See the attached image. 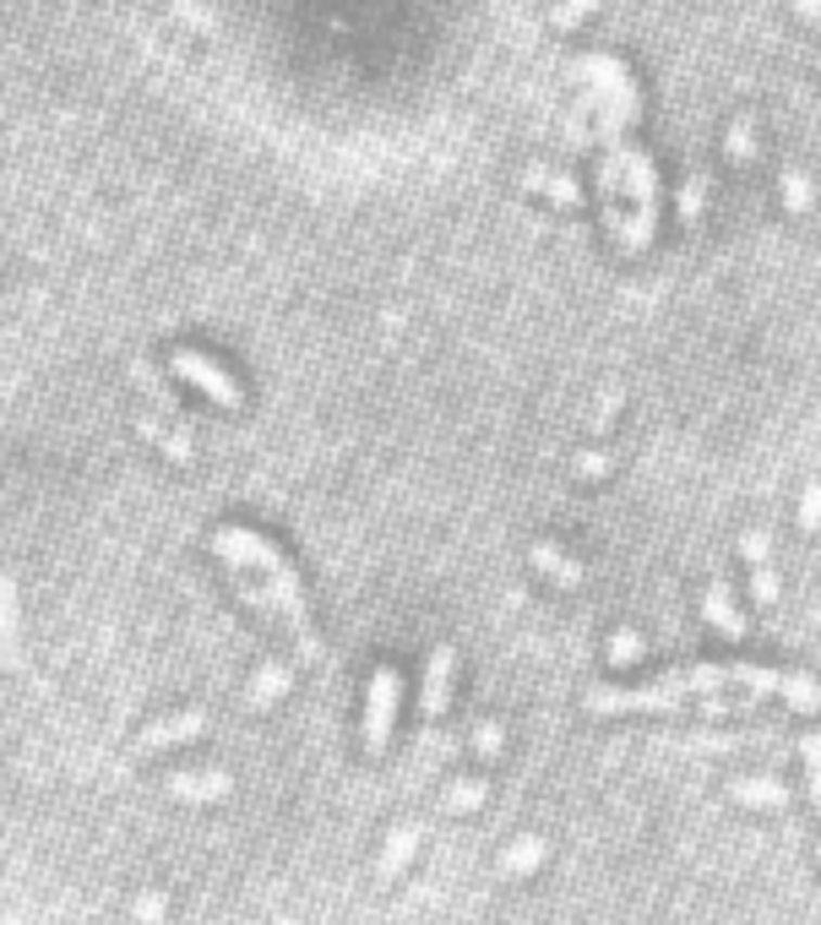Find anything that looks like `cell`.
I'll list each match as a JSON object with an SVG mask.
<instances>
[{
  "instance_id": "1",
  "label": "cell",
  "mask_w": 821,
  "mask_h": 925,
  "mask_svg": "<svg viewBox=\"0 0 821 925\" xmlns=\"http://www.w3.org/2000/svg\"><path fill=\"white\" fill-rule=\"evenodd\" d=\"M213 550H218V561H229V572H234L267 610H278V621L294 632L299 654H305V659H321V643H316V632H310V599H305V583H299L294 561H288L261 529H245V523H218Z\"/></svg>"
},
{
  "instance_id": "2",
  "label": "cell",
  "mask_w": 821,
  "mask_h": 925,
  "mask_svg": "<svg viewBox=\"0 0 821 925\" xmlns=\"http://www.w3.org/2000/svg\"><path fill=\"white\" fill-rule=\"evenodd\" d=\"M397 708H402V675H397V664H375L370 686H364V724H359L370 757H386L392 730H397Z\"/></svg>"
},
{
  "instance_id": "3",
  "label": "cell",
  "mask_w": 821,
  "mask_h": 925,
  "mask_svg": "<svg viewBox=\"0 0 821 925\" xmlns=\"http://www.w3.org/2000/svg\"><path fill=\"white\" fill-rule=\"evenodd\" d=\"M169 370H175L180 381H191L202 397H213L218 408H229V414H234V408H245V392H240V381H234V376H229L218 359H207L202 349H175V354H169Z\"/></svg>"
},
{
  "instance_id": "4",
  "label": "cell",
  "mask_w": 821,
  "mask_h": 925,
  "mask_svg": "<svg viewBox=\"0 0 821 925\" xmlns=\"http://www.w3.org/2000/svg\"><path fill=\"white\" fill-rule=\"evenodd\" d=\"M696 616H702L723 643H745V637H751V621H745V610H740V594H734L729 572H713V578H707V588L696 594Z\"/></svg>"
},
{
  "instance_id": "5",
  "label": "cell",
  "mask_w": 821,
  "mask_h": 925,
  "mask_svg": "<svg viewBox=\"0 0 821 925\" xmlns=\"http://www.w3.org/2000/svg\"><path fill=\"white\" fill-rule=\"evenodd\" d=\"M452 675H458V648H436L431 654V664H425V692H420V708H425V719H441L447 713V702H452Z\"/></svg>"
},
{
  "instance_id": "6",
  "label": "cell",
  "mask_w": 821,
  "mask_h": 925,
  "mask_svg": "<svg viewBox=\"0 0 821 925\" xmlns=\"http://www.w3.org/2000/svg\"><path fill=\"white\" fill-rule=\"evenodd\" d=\"M528 567L539 572V578H550L555 588H582L588 583V572H582V561L577 556H566L561 545H550V540H539V545H528Z\"/></svg>"
},
{
  "instance_id": "7",
  "label": "cell",
  "mask_w": 821,
  "mask_h": 925,
  "mask_svg": "<svg viewBox=\"0 0 821 925\" xmlns=\"http://www.w3.org/2000/svg\"><path fill=\"white\" fill-rule=\"evenodd\" d=\"M729 800L745 806V811H783L788 806V784L772 778V773H740L729 784Z\"/></svg>"
},
{
  "instance_id": "8",
  "label": "cell",
  "mask_w": 821,
  "mask_h": 925,
  "mask_svg": "<svg viewBox=\"0 0 821 925\" xmlns=\"http://www.w3.org/2000/svg\"><path fill=\"white\" fill-rule=\"evenodd\" d=\"M207 730V713H180V719H158V724H147L142 735H137V757H153V751H164V746H180V740H196Z\"/></svg>"
},
{
  "instance_id": "9",
  "label": "cell",
  "mask_w": 821,
  "mask_h": 925,
  "mask_svg": "<svg viewBox=\"0 0 821 925\" xmlns=\"http://www.w3.org/2000/svg\"><path fill=\"white\" fill-rule=\"evenodd\" d=\"M778 202H783V213L805 218V213L816 207V180H810V169H799V164H778Z\"/></svg>"
},
{
  "instance_id": "10",
  "label": "cell",
  "mask_w": 821,
  "mask_h": 925,
  "mask_svg": "<svg viewBox=\"0 0 821 925\" xmlns=\"http://www.w3.org/2000/svg\"><path fill=\"white\" fill-rule=\"evenodd\" d=\"M169 795H175V800H191V806L223 800V795H229V773H218V768H207V773H175V778H169Z\"/></svg>"
},
{
  "instance_id": "11",
  "label": "cell",
  "mask_w": 821,
  "mask_h": 925,
  "mask_svg": "<svg viewBox=\"0 0 821 925\" xmlns=\"http://www.w3.org/2000/svg\"><path fill=\"white\" fill-rule=\"evenodd\" d=\"M420 854V827H397L386 844H381V860H375V871L392 882V876H402L408 871V860Z\"/></svg>"
},
{
  "instance_id": "12",
  "label": "cell",
  "mask_w": 821,
  "mask_h": 925,
  "mask_svg": "<svg viewBox=\"0 0 821 925\" xmlns=\"http://www.w3.org/2000/svg\"><path fill=\"white\" fill-rule=\"evenodd\" d=\"M523 186H528V191H544V197H555V202H566V207L582 202L577 180L561 175V169H550V164H528V169H523Z\"/></svg>"
},
{
  "instance_id": "13",
  "label": "cell",
  "mask_w": 821,
  "mask_h": 925,
  "mask_svg": "<svg viewBox=\"0 0 821 925\" xmlns=\"http://www.w3.org/2000/svg\"><path fill=\"white\" fill-rule=\"evenodd\" d=\"M761 153V137H756V115H734L723 126V159L729 164H751Z\"/></svg>"
},
{
  "instance_id": "14",
  "label": "cell",
  "mask_w": 821,
  "mask_h": 925,
  "mask_svg": "<svg viewBox=\"0 0 821 925\" xmlns=\"http://www.w3.org/2000/svg\"><path fill=\"white\" fill-rule=\"evenodd\" d=\"M544 860H550V844H544V838H517V844L501 854V876H534Z\"/></svg>"
},
{
  "instance_id": "15",
  "label": "cell",
  "mask_w": 821,
  "mask_h": 925,
  "mask_svg": "<svg viewBox=\"0 0 821 925\" xmlns=\"http://www.w3.org/2000/svg\"><path fill=\"white\" fill-rule=\"evenodd\" d=\"M490 800V778H452L441 795V811H479Z\"/></svg>"
},
{
  "instance_id": "16",
  "label": "cell",
  "mask_w": 821,
  "mask_h": 925,
  "mask_svg": "<svg viewBox=\"0 0 821 925\" xmlns=\"http://www.w3.org/2000/svg\"><path fill=\"white\" fill-rule=\"evenodd\" d=\"M604 654H610V664H642L647 659V637L642 632H615Z\"/></svg>"
},
{
  "instance_id": "17",
  "label": "cell",
  "mask_w": 821,
  "mask_h": 925,
  "mask_svg": "<svg viewBox=\"0 0 821 925\" xmlns=\"http://www.w3.org/2000/svg\"><path fill=\"white\" fill-rule=\"evenodd\" d=\"M474 751H479L485 762H496V757H506V724H496V719H485V724H474Z\"/></svg>"
},
{
  "instance_id": "18",
  "label": "cell",
  "mask_w": 821,
  "mask_h": 925,
  "mask_svg": "<svg viewBox=\"0 0 821 925\" xmlns=\"http://www.w3.org/2000/svg\"><path fill=\"white\" fill-rule=\"evenodd\" d=\"M175 17L191 23L196 34H218V28H223V17H218L213 7H202V0H175Z\"/></svg>"
},
{
  "instance_id": "19",
  "label": "cell",
  "mask_w": 821,
  "mask_h": 925,
  "mask_svg": "<svg viewBox=\"0 0 821 925\" xmlns=\"http://www.w3.org/2000/svg\"><path fill=\"white\" fill-rule=\"evenodd\" d=\"M794 529L810 540V534H821V480H810L805 485V496H799V518H794Z\"/></svg>"
},
{
  "instance_id": "20",
  "label": "cell",
  "mask_w": 821,
  "mask_h": 925,
  "mask_svg": "<svg viewBox=\"0 0 821 925\" xmlns=\"http://www.w3.org/2000/svg\"><path fill=\"white\" fill-rule=\"evenodd\" d=\"M702 207H707V180H702V175H685V180H680V218L696 224Z\"/></svg>"
},
{
  "instance_id": "21",
  "label": "cell",
  "mask_w": 821,
  "mask_h": 925,
  "mask_svg": "<svg viewBox=\"0 0 821 925\" xmlns=\"http://www.w3.org/2000/svg\"><path fill=\"white\" fill-rule=\"evenodd\" d=\"M740 561H745V567H772V540H767V529H745V534H740Z\"/></svg>"
},
{
  "instance_id": "22",
  "label": "cell",
  "mask_w": 821,
  "mask_h": 925,
  "mask_svg": "<svg viewBox=\"0 0 821 925\" xmlns=\"http://www.w3.org/2000/svg\"><path fill=\"white\" fill-rule=\"evenodd\" d=\"M745 583H751V599H756L761 610H772V605H778V572H772V567H751V572H745Z\"/></svg>"
},
{
  "instance_id": "23",
  "label": "cell",
  "mask_w": 821,
  "mask_h": 925,
  "mask_svg": "<svg viewBox=\"0 0 821 925\" xmlns=\"http://www.w3.org/2000/svg\"><path fill=\"white\" fill-rule=\"evenodd\" d=\"M604 7V0H555V12H550V23L555 28H577L588 12H599Z\"/></svg>"
},
{
  "instance_id": "24",
  "label": "cell",
  "mask_w": 821,
  "mask_h": 925,
  "mask_svg": "<svg viewBox=\"0 0 821 925\" xmlns=\"http://www.w3.org/2000/svg\"><path fill=\"white\" fill-rule=\"evenodd\" d=\"M615 469V457L610 452H588V457H577V480H604Z\"/></svg>"
},
{
  "instance_id": "25",
  "label": "cell",
  "mask_w": 821,
  "mask_h": 925,
  "mask_svg": "<svg viewBox=\"0 0 821 925\" xmlns=\"http://www.w3.org/2000/svg\"><path fill=\"white\" fill-rule=\"evenodd\" d=\"M283 686H288V675H283V670H267V675H256V697H261V702H267V697H278Z\"/></svg>"
},
{
  "instance_id": "26",
  "label": "cell",
  "mask_w": 821,
  "mask_h": 925,
  "mask_svg": "<svg viewBox=\"0 0 821 925\" xmlns=\"http://www.w3.org/2000/svg\"><path fill=\"white\" fill-rule=\"evenodd\" d=\"M137 914H142V925H164V914H169V903H164V898L153 892V898H142V903H137Z\"/></svg>"
},
{
  "instance_id": "27",
  "label": "cell",
  "mask_w": 821,
  "mask_h": 925,
  "mask_svg": "<svg viewBox=\"0 0 821 925\" xmlns=\"http://www.w3.org/2000/svg\"><path fill=\"white\" fill-rule=\"evenodd\" d=\"M620 414V392H604V403H599V419H593V435H604V425Z\"/></svg>"
},
{
  "instance_id": "28",
  "label": "cell",
  "mask_w": 821,
  "mask_h": 925,
  "mask_svg": "<svg viewBox=\"0 0 821 925\" xmlns=\"http://www.w3.org/2000/svg\"><path fill=\"white\" fill-rule=\"evenodd\" d=\"M788 12H794L799 23H821V0H788Z\"/></svg>"
},
{
  "instance_id": "29",
  "label": "cell",
  "mask_w": 821,
  "mask_h": 925,
  "mask_svg": "<svg viewBox=\"0 0 821 925\" xmlns=\"http://www.w3.org/2000/svg\"><path fill=\"white\" fill-rule=\"evenodd\" d=\"M799 757H805V768H821V735L799 740Z\"/></svg>"
},
{
  "instance_id": "30",
  "label": "cell",
  "mask_w": 821,
  "mask_h": 925,
  "mask_svg": "<svg viewBox=\"0 0 821 925\" xmlns=\"http://www.w3.org/2000/svg\"><path fill=\"white\" fill-rule=\"evenodd\" d=\"M805 789H810V806H821V768H805Z\"/></svg>"
},
{
  "instance_id": "31",
  "label": "cell",
  "mask_w": 821,
  "mask_h": 925,
  "mask_svg": "<svg viewBox=\"0 0 821 925\" xmlns=\"http://www.w3.org/2000/svg\"><path fill=\"white\" fill-rule=\"evenodd\" d=\"M816 860H821V838H816Z\"/></svg>"
},
{
  "instance_id": "32",
  "label": "cell",
  "mask_w": 821,
  "mask_h": 925,
  "mask_svg": "<svg viewBox=\"0 0 821 925\" xmlns=\"http://www.w3.org/2000/svg\"><path fill=\"white\" fill-rule=\"evenodd\" d=\"M816 66H821V61H816Z\"/></svg>"
}]
</instances>
